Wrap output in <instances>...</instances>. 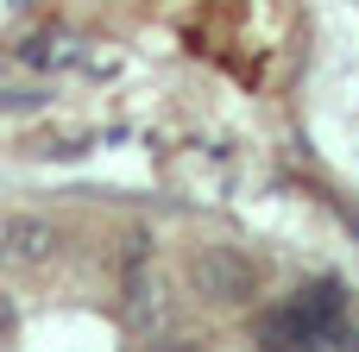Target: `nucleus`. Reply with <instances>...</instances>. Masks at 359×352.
Here are the masks:
<instances>
[{
    "instance_id": "obj_2",
    "label": "nucleus",
    "mask_w": 359,
    "mask_h": 352,
    "mask_svg": "<svg viewBox=\"0 0 359 352\" xmlns=\"http://www.w3.org/2000/svg\"><path fill=\"white\" fill-rule=\"evenodd\" d=\"M57 227L50 220H6V233H0V258L13 265V271H44L50 258H57Z\"/></svg>"
},
{
    "instance_id": "obj_3",
    "label": "nucleus",
    "mask_w": 359,
    "mask_h": 352,
    "mask_svg": "<svg viewBox=\"0 0 359 352\" xmlns=\"http://www.w3.org/2000/svg\"><path fill=\"white\" fill-rule=\"evenodd\" d=\"M126 315H133V334H164L170 302H164V277L158 271H139L126 283Z\"/></svg>"
},
{
    "instance_id": "obj_1",
    "label": "nucleus",
    "mask_w": 359,
    "mask_h": 352,
    "mask_svg": "<svg viewBox=\"0 0 359 352\" xmlns=\"http://www.w3.org/2000/svg\"><path fill=\"white\" fill-rule=\"evenodd\" d=\"M189 290H196L202 302H215V309H240V302H252V290H259V265H252L240 246H202V252L189 258Z\"/></svg>"
}]
</instances>
